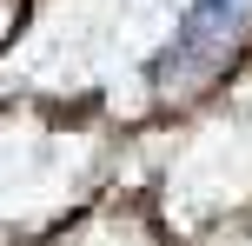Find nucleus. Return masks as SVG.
Here are the masks:
<instances>
[{
    "label": "nucleus",
    "mask_w": 252,
    "mask_h": 246,
    "mask_svg": "<svg viewBox=\"0 0 252 246\" xmlns=\"http://www.w3.org/2000/svg\"><path fill=\"white\" fill-rule=\"evenodd\" d=\"M246 13H252V0H199V7L179 20V34H173V47H166L159 73L166 80H186V73H199L206 60H219L226 40L246 27Z\"/></svg>",
    "instance_id": "f257e3e1"
}]
</instances>
